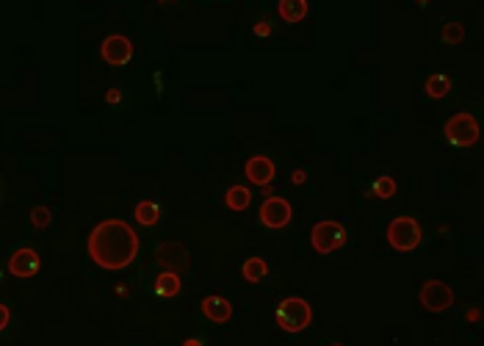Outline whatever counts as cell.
I'll return each mask as SVG.
<instances>
[{"mask_svg": "<svg viewBox=\"0 0 484 346\" xmlns=\"http://www.w3.org/2000/svg\"><path fill=\"white\" fill-rule=\"evenodd\" d=\"M8 319H11V313H8V308L6 305H0V333L8 327Z\"/></svg>", "mask_w": 484, "mask_h": 346, "instance_id": "603a6c76", "label": "cell"}, {"mask_svg": "<svg viewBox=\"0 0 484 346\" xmlns=\"http://www.w3.org/2000/svg\"><path fill=\"white\" fill-rule=\"evenodd\" d=\"M100 55H103V61L105 64H111V67H125V64H130L133 61V44H130V39L128 36H108L103 44H100Z\"/></svg>", "mask_w": 484, "mask_h": 346, "instance_id": "ba28073f", "label": "cell"}, {"mask_svg": "<svg viewBox=\"0 0 484 346\" xmlns=\"http://www.w3.org/2000/svg\"><path fill=\"white\" fill-rule=\"evenodd\" d=\"M465 39V25L463 22H449L443 25V33H440V42L443 44H460Z\"/></svg>", "mask_w": 484, "mask_h": 346, "instance_id": "d6986e66", "label": "cell"}, {"mask_svg": "<svg viewBox=\"0 0 484 346\" xmlns=\"http://www.w3.org/2000/svg\"><path fill=\"white\" fill-rule=\"evenodd\" d=\"M277 11H279V17H282L285 22H302V19L310 14V6H307L304 0H279Z\"/></svg>", "mask_w": 484, "mask_h": 346, "instance_id": "5bb4252c", "label": "cell"}, {"mask_svg": "<svg viewBox=\"0 0 484 346\" xmlns=\"http://www.w3.org/2000/svg\"><path fill=\"white\" fill-rule=\"evenodd\" d=\"M443 133H446V139H449L454 147H471V144H476V139H479V122H476L474 114L460 111V114L449 116V122L443 125Z\"/></svg>", "mask_w": 484, "mask_h": 346, "instance_id": "5b68a950", "label": "cell"}, {"mask_svg": "<svg viewBox=\"0 0 484 346\" xmlns=\"http://www.w3.org/2000/svg\"><path fill=\"white\" fill-rule=\"evenodd\" d=\"M310 244H313L316 252L332 255V252H338V250L346 244V227H343L340 222L324 219V222H318V225L310 230Z\"/></svg>", "mask_w": 484, "mask_h": 346, "instance_id": "277c9868", "label": "cell"}, {"mask_svg": "<svg viewBox=\"0 0 484 346\" xmlns=\"http://www.w3.org/2000/svg\"><path fill=\"white\" fill-rule=\"evenodd\" d=\"M304 178H307L304 169H296V172H293V183H304Z\"/></svg>", "mask_w": 484, "mask_h": 346, "instance_id": "484cf974", "label": "cell"}, {"mask_svg": "<svg viewBox=\"0 0 484 346\" xmlns=\"http://www.w3.org/2000/svg\"><path fill=\"white\" fill-rule=\"evenodd\" d=\"M274 319H277V327L279 330H285V333H302V330H307L313 325V308L302 297H288V300H282L277 305Z\"/></svg>", "mask_w": 484, "mask_h": 346, "instance_id": "7a4b0ae2", "label": "cell"}, {"mask_svg": "<svg viewBox=\"0 0 484 346\" xmlns=\"http://www.w3.org/2000/svg\"><path fill=\"white\" fill-rule=\"evenodd\" d=\"M449 92H451V80H449L446 75H429V80H426V94H429V97L440 100V97H446Z\"/></svg>", "mask_w": 484, "mask_h": 346, "instance_id": "ac0fdd59", "label": "cell"}, {"mask_svg": "<svg viewBox=\"0 0 484 346\" xmlns=\"http://www.w3.org/2000/svg\"><path fill=\"white\" fill-rule=\"evenodd\" d=\"M421 305L432 313H443L454 305V291L443 280H426L421 286Z\"/></svg>", "mask_w": 484, "mask_h": 346, "instance_id": "52a82bcc", "label": "cell"}, {"mask_svg": "<svg viewBox=\"0 0 484 346\" xmlns=\"http://www.w3.org/2000/svg\"><path fill=\"white\" fill-rule=\"evenodd\" d=\"M243 175L249 178V183L266 189V186H271L277 169H274V161H271V158H266V155H252V158L246 161V166H243Z\"/></svg>", "mask_w": 484, "mask_h": 346, "instance_id": "30bf717a", "label": "cell"}, {"mask_svg": "<svg viewBox=\"0 0 484 346\" xmlns=\"http://www.w3.org/2000/svg\"><path fill=\"white\" fill-rule=\"evenodd\" d=\"M468 322H479V308H471L468 311Z\"/></svg>", "mask_w": 484, "mask_h": 346, "instance_id": "4316f807", "label": "cell"}, {"mask_svg": "<svg viewBox=\"0 0 484 346\" xmlns=\"http://www.w3.org/2000/svg\"><path fill=\"white\" fill-rule=\"evenodd\" d=\"M122 100V92L119 89H111L108 94H105V103H119Z\"/></svg>", "mask_w": 484, "mask_h": 346, "instance_id": "cb8c5ba5", "label": "cell"}, {"mask_svg": "<svg viewBox=\"0 0 484 346\" xmlns=\"http://www.w3.org/2000/svg\"><path fill=\"white\" fill-rule=\"evenodd\" d=\"M225 202L230 211H246L252 205V191L246 186H230L225 194Z\"/></svg>", "mask_w": 484, "mask_h": 346, "instance_id": "2e32d148", "label": "cell"}, {"mask_svg": "<svg viewBox=\"0 0 484 346\" xmlns=\"http://www.w3.org/2000/svg\"><path fill=\"white\" fill-rule=\"evenodd\" d=\"M180 288H183V283H180V277H178L175 272H161V275L155 277V286H153L155 297H161V300L178 297V294H180Z\"/></svg>", "mask_w": 484, "mask_h": 346, "instance_id": "4fadbf2b", "label": "cell"}, {"mask_svg": "<svg viewBox=\"0 0 484 346\" xmlns=\"http://www.w3.org/2000/svg\"><path fill=\"white\" fill-rule=\"evenodd\" d=\"M50 219H53V214H50L44 205H36V208L31 211V222H33V227H47Z\"/></svg>", "mask_w": 484, "mask_h": 346, "instance_id": "44dd1931", "label": "cell"}, {"mask_svg": "<svg viewBox=\"0 0 484 346\" xmlns=\"http://www.w3.org/2000/svg\"><path fill=\"white\" fill-rule=\"evenodd\" d=\"M155 258H158L161 266H166V272H172V266H186L189 263V252L180 244H161Z\"/></svg>", "mask_w": 484, "mask_h": 346, "instance_id": "7c38bea8", "label": "cell"}, {"mask_svg": "<svg viewBox=\"0 0 484 346\" xmlns=\"http://www.w3.org/2000/svg\"><path fill=\"white\" fill-rule=\"evenodd\" d=\"M202 316L214 325H225L233 316V305L222 297H208V300H202Z\"/></svg>", "mask_w": 484, "mask_h": 346, "instance_id": "8fae6325", "label": "cell"}, {"mask_svg": "<svg viewBox=\"0 0 484 346\" xmlns=\"http://www.w3.org/2000/svg\"><path fill=\"white\" fill-rule=\"evenodd\" d=\"M241 275L246 283H260V280L268 275V263H266L263 258H249V261H243Z\"/></svg>", "mask_w": 484, "mask_h": 346, "instance_id": "e0dca14e", "label": "cell"}, {"mask_svg": "<svg viewBox=\"0 0 484 346\" xmlns=\"http://www.w3.org/2000/svg\"><path fill=\"white\" fill-rule=\"evenodd\" d=\"M257 216H260V225L263 227L282 230V227H288V222L293 216V208H291V202L285 197H268V200H263Z\"/></svg>", "mask_w": 484, "mask_h": 346, "instance_id": "8992f818", "label": "cell"}, {"mask_svg": "<svg viewBox=\"0 0 484 346\" xmlns=\"http://www.w3.org/2000/svg\"><path fill=\"white\" fill-rule=\"evenodd\" d=\"M424 241V227L418 219L413 216H396L390 225H388V244L396 250V252H413L418 250Z\"/></svg>", "mask_w": 484, "mask_h": 346, "instance_id": "3957f363", "label": "cell"}, {"mask_svg": "<svg viewBox=\"0 0 484 346\" xmlns=\"http://www.w3.org/2000/svg\"><path fill=\"white\" fill-rule=\"evenodd\" d=\"M139 236L122 219H103L86 239L89 258L105 272H122L139 258Z\"/></svg>", "mask_w": 484, "mask_h": 346, "instance_id": "6da1fadb", "label": "cell"}, {"mask_svg": "<svg viewBox=\"0 0 484 346\" xmlns=\"http://www.w3.org/2000/svg\"><path fill=\"white\" fill-rule=\"evenodd\" d=\"M39 266H42V261H39V255L31 247H19L8 258V272L14 277H33L39 272Z\"/></svg>", "mask_w": 484, "mask_h": 346, "instance_id": "9c48e42d", "label": "cell"}, {"mask_svg": "<svg viewBox=\"0 0 484 346\" xmlns=\"http://www.w3.org/2000/svg\"><path fill=\"white\" fill-rule=\"evenodd\" d=\"M335 346H340V344H335Z\"/></svg>", "mask_w": 484, "mask_h": 346, "instance_id": "83f0119b", "label": "cell"}, {"mask_svg": "<svg viewBox=\"0 0 484 346\" xmlns=\"http://www.w3.org/2000/svg\"><path fill=\"white\" fill-rule=\"evenodd\" d=\"M133 216H136V222H139V225L153 227V225L161 219V205H158V202H153V200H141V202L136 205Z\"/></svg>", "mask_w": 484, "mask_h": 346, "instance_id": "9a60e30c", "label": "cell"}, {"mask_svg": "<svg viewBox=\"0 0 484 346\" xmlns=\"http://www.w3.org/2000/svg\"><path fill=\"white\" fill-rule=\"evenodd\" d=\"M183 346H205V341H202V336H191Z\"/></svg>", "mask_w": 484, "mask_h": 346, "instance_id": "d4e9b609", "label": "cell"}, {"mask_svg": "<svg viewBox=\"0 0 484 346\" xmlns=\"http://www.w3.org/2000/svg\"><path fill=\"white\" fill-rule=\"evenodd\" d=\"M271 31H274V25H271L268 19L254 22V36H271Z\"/></svg>", "mask_w": 484, "mask_h": 346, "instance_id": "7402d4cb", "label": "cell"}, {"mask_svg": "<svg viewBox=\"0 0 484 346\" xmlns=\"http://www.w3.org/2000/svg\"><path fill=\"white\" fill-rule=\"evenodd\" d=\"M371 191H374L377 197H382V200H390V197L396 194V180H393L390 175H382V178H377V180H374Z\"/></svg>", "mask_w": 484, "mask_h": 346, "instance_id": "ffe728a7", "label": "cell"}]
</instances>
